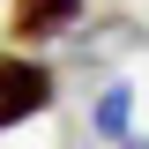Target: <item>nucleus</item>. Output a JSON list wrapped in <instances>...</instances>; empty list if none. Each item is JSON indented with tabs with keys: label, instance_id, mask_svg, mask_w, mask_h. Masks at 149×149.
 <instances>
[{
	"label": "nucleus",
	"instance_id": "20e7f679",
	"mask_svg": "<svg viewBox=\"0 0 149 149\" xmlns=\"http://www.w3.org/2000/svg\"><path fill=\"white\" fill-rule=\"evenodd\" d=\"M119 149H149V142H134V134H127V142H119Z\"/></svg>",
	"mask_w": 149,
	"mask_h": 149
},
{
	"label": "nucleus",
	"instance_id": "f03ea898",
	"mask_svg": "<svg viewBox=\"0 0 149 149\" xmlns=\"http://www.w3.org/2000/svg\"><path fill=\"white\" fill-rule=\"evenodd\" d=\"M90 15V0H8V37L15 45H52Z\"/></svg>",
	"mask_w": 149,
	"mask_h": 149
},
{
	"label": "nucleus",
	"instance_id": "f257e3e1",
	"mask_svg": "<svg viewBox=\"0 0 149 149\" xmlns=\"http://www.w3.org/2000/svg\"><path fill=\"white\" fill-rule=\"evenodd\" d=\"M52 97H60V74L45 67L37 52H0V134L45 119V112H52Z\"/></svg>",
	"mask_w": 149,
	"mask_h": 149
},
{
	"label": "nucleus",
	"instance_id": "7ed1b4c3",
	"mask_svg": "<svg viewBox=\"0 0 149 149\" xmlns=\"http://www.w3.org/2000/svg\"><path fill=\"white\" fill-rule=\"evenodd\" d=\"M127 119H134V90L112 82V90L97 97V112H90V134H97V142H127Z\"/></svg>",
	"mask_w": 149,
	"mask_h": 149
}]
</instances>
